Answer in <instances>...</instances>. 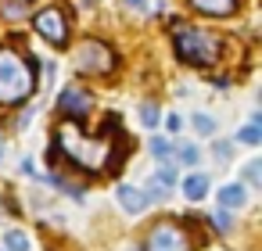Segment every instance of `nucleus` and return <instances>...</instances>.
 Returning <instances> with one entry per match:
<instances>
[{"label": "nucleus", "mask_w": 262, "mask_h": 251, "mask_svg": "<svg viewBox=\"0 0 262 251\" xmlns=\"http://www.w3.org/2000/svg\"><path fill=\"white\" fill-rule=\"evenodd\" d=\"M4 251H29V240H26V233H18V230H8V233H4Z\"/></svg>", "instance_id": "18"}, {"label": "nucleus", "mask_w": 262, "mask_h": 251, "mask_svg": "<svg viewBox=\"0 0 262 251\" xmlns=\"http://www.w3.org/2000/svg\"><path fill=\"white\" fill-rule=\"evenodd\" d=\"M212 154H215L219 162H230V158H233V140H215V144H212Z\"/></svg>", "instance_id": "21"}, {"label": "nucleus", "mask_w": 262, "mask_h": 251, "mask_svg": "<svg viewBox=\"0 0 262 251\" xmlns=\"http://www.w3.org/2000/svg\"><path fill=\"white\" fill-rule=\"evenodd\" d=\"M126 8H133V11H147V0H126Z\"/></svg>", "instance_id": "25"}, {"label": "nucleus", "mask_w": 262, "mask_h": 251, "mask_svg": "<svg viewBox=\"0 0 262 251\" xmlns=\"http://www.w3.org/2000/svg\"><path fill=\"white\" fill-rule=\"evenodd\" d=\"M22 176H36V162L33 158H22V169H18Z\"/></svg>", "instance_id": "23"}, {"label": "nucleus", "mask_w": 262, "mask_h": 251, "mask_svg": "<svg viewBox=\"0 0 262 251\" xmlns=\"http://www.w3.org/2000/svg\"><path fill=\"white\" fill-rule=\"evenodd\" d=\"M172 140H165V136H151L147 140V151H151V158H158V162H172Z\"/></svg>", "instance_id": "12"}, {"label": "nucleus", "mask_w": 262, "mask_h": 251, "mask_svg": "<svg viewBox=\"0 0 262 251\" xmlns=\"http://www.w3.org/2000/svg\"><path fill=\"white\" fill-rule=\"evenodd\" d=\"M165 126H169L172 133H180V129H183V119H180V115H169V119H165Z\"/></svg>", "instance_id": "24"}, {"label": "nucleus", "mask_w": 262, "mask_h": 251, "mask_svg": "<svg viewBox=\"0 0 262 251\" xmlns=\"http://www.w3.org/2000/svg\"><path fill=\"white\" fill-rule=\"evenodd\" d=\"M208 176L205 172H190L187 179H183V194H187V201H205L208 197Z\"/></svg>", "instance_id": "10"}, {"label": "nucleus", "mask_w": 262, "mask_h": 251, "mask_svg": "<svg viewBox=\"0 0 262 251\" xmlns=\"http://www.w3.org/2000/svg\"><path fill=\"white\" fill-rule=\"evenodd\" d=\"M33 29H36L47 43H54V47H61V43L69 40V18H65L61 8H43V11L33 18Z\"/></svg>", "instance_id": "5"}, {"label": "nucleus", "mask_w": 262, "mask_h": 251, "mask_svg": "<svg viewBox=\"0 0 262 251\" xmlns=\"http://www.w3.org/2000/svg\"><path fill=\"white\" fill-rule=\"evenodd\" d=\"M115 197H119V204L129 212V215H140V212H147V197H144V190L140 187H133V183H119V190H115Z\"/></svg>", "instance_id": "8"}, {"label": "nucleus", "mask_w": 262, "mask_h": 251, "mask_svg": "<svg viewBox=\"0 0 262 251\" xmlns=\"http://www.w3.org/2000/svg\"><path fill=\"white\" fill-rule=\"evenodd\" d=\"M140 122H144L147 129H155V126L162 122V111H158V104H155V101H147V104H140Z\"/></svg>", "instance_id": "17"}, {"label": "nucleus", "mask_w": 262, "mask_h": 251, "mask_svg": "<svg viewBox=\"0 0 262 251\" xmlns=\"http://www.w3.org/2000/svg\"><path fill=\"white\" fill-rule=\"evenodd\" d=\"M237 140H241L244 147H258V144H262V129L248 122V126H241V129H237Z\"/></svg>", "instance_id": "16"}, {"label": "nucleus", "mask_w": 262, "mask_h": 251, "mask_svg": "<svg viewBox=\"0 0 262 251\" xmlns=\"http://www.w3.org/2000/svg\"><path fill=\"white\" fill-rule=\"evenodd\" d=\"M58 140H61L65 154H69L79 169H86V172H104V169L112 165V158H115V140H97V136L90 140V136H79L76 122L61 126V129H58Z\"/></svg>", "instance_id": "1"}, {"label": "nucleus", "mask_w": 262, "mask_h": 251, "mask_svg": "<svg viewBox=\"0 0 262 251\" xmlns=\"http://www.w3.org/2000/svg\"><path fill=\"white\" fill-rule=\"evenodd\" d=\"M4 154H8V151H4V140H0V162H4Z\"/></svg>", "instance_id": "26"}, {"label": "nucleus", "mask_w": 262, "mask_h": 251, "mask_svg": "<svg viewBox=\"0 0 262 251\" xmlns=\"http://www.w3.org/2000/svg\"><path fill=\"white\" fill-rule=\"evenodd\" d=\"M36 90V72L29 61L8 47H0V104H18Z\"/></svg>", "instance_id": "3"}, {"label": "nucleus", "mask_w": 262, "mask_h": 251, "mask_svg": "<svg viewBox=\"0 0 262 251\" xmlns=\"http://www.w3.org/2000/svg\"><path fill=\"white\" fill-rule=\"evenodd\" d=\"M190 126H194V129H198V133H201V136H212V133H215V129H219V122H215V119H212V115H205V111H198V115H194V119H190Z\"/></svg>", "instance_id": "15"}, {"label": "nucleus", "mask_w": 262, "mask_h": 251, "mask_svg": "<svg viewBox=\"0 0 262 251\" xmlns=\"http://www.w3.org/2000/svg\"><path fill=\"white\" fill-rule=\"evenodd\" d=\"M140 190H144V197H147V201H165L172 187H165L162 179H155V176H151V179H147V183H144Z\"/></svg>", "instance_id": "13"}, {"label": "nucleus", "mask_w": 262, "mask_h": 251, "mask_svg": "<svg viewBox=\"0 0 262 251\" xmlns=\"http://www.w3.org/2000/svg\"><path fill=\"white\" fill-rule=\"evenodd\" d=\"M244 179H248L251 187H262V162H258V158L244 165Z\"/></svg>", "instance_id": "20"}, {"label": "nucleus", "mask_w": 262, "mask_h": 251, "mask_svg": "<svg viewBox=\"0 0 262 251\" xmlns=\"http://www.w3.org/2000/svg\"><path fill=\"white\" fill-rule=\"evenodd\" d=\"M144 251H190V240H187V233H183L176 222H158V226L147 233Z\"/></svg>", "instance_id": "6"}, {"label": "nucleus", "mask_w": 262, "mask_h": 251, "mask_svg": "<svg viewBox=\"0 0 262 251\" xmlns=\"http://www.w3.org/2000/svg\"><path fill=\"white\" fill-rule=\"evenodd\" d=\"M190 4H194L198 11H205V15H215V18H223V15H233L237 0H190Z\"/></svg>", "instance_id": "11"}, {"label": "nucleus", "mask_w": 262, "mask_h": 251, "mask_svg": "<svg viewBox=\"0 0 262 251\" xmlns=\"http://www.w3.org/2000/svg\"><path fill=\"white\" fill-rule=\"evenodd\" d=\"M29 8H33V0H0V11H4V18H22Z\"/></svg>", "instance_id": "14"}, {"label": "nucleus", "mask_w": 262, "mask_h": 251, "mask_svg": "<svg viewBox=\"0 0 262 251\" xmlns=\"http://www.w3.org/2000/svg\"><path fill=\"white\" fill-rule=\"evenodd\" d=\"M212 222H215V230H219V233H230V230H233V215H230L226 208H219V212L212 215Z\"/></svg>", "instance_id": "22"}, {"label": "nucleus", "mask_w": 262, "mask_h": 251, "mask_svg": "<svg viewBox=\"0 0 262 251\" xmlns=\"http://www.w3.org/2000/svg\"><path fill=\"white\" fill-rule=\"evenodd\" d=\"M172 47L187 65H212L223 54V40L215 33L187 26V22H172Z\"/></svg>", "instance_id": "2"}, {"label": "nucleus", "mask_w": 262, "mask_h": 251, "mask_svg": "<svg viewBox=\"0 0 262 251\" xmlns=\"http://www.w3.org/2000/svg\"><path fill=\"white\" fill-rule=\"evenodd\" d=\"M155 179H162L165 187H176V162H158V172Z\"/></svg>", "instance_id": "19"}, {"label": "nucleus", "mask_w": 262, "mask_h": 251, "mask_svg": "<svg viewBox=\"0 0 262 251\" xmlns=\"http://www.w3.org/2000/svg\"><path fill=\"white\" fill-rule=\"evenodd\" d=\"M244 204H248V190H244L241 183H223V187H219V208L237 212V208H244Z\"/></svg>", "instance_id": "9"}, {"label": "nucleus", "mask_w": 262, "mask_h": 251, "mask_svg": "<svg viewBox=\"0 0 262 251\" xmlns=\"http://www.w3.org/2000/svg\"><path fill=\"white\" fill-rule=\"evenodd\" d=\"M58 111H65L69 119H83L90 111V94L79 90V86H65L58 94Z\"/></svg>", "instance_id": "7"}, {"label": "nucleus", "mask_w": 262, "mask_h": 251, "mask_svg": "<svg viewBox=\"0 0 262 251\" xmlns=\"http://www.w3.org/2000/svg\"><path fill=\"white\" fill-rule=\"evenodd\" d=\"M72 61H76V69H79L83 76H108V72L115 69V54H112V47H104L101 40L79 43Z\"/></svg>", "instance_id": "4"}]
</instances>
